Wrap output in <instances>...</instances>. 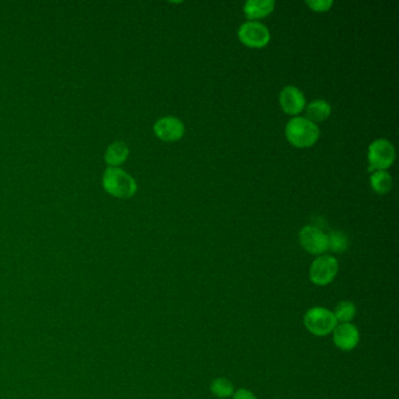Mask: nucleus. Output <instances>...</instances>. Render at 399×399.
<instances>
[{"label": "nucleus", "instance_id": "39448f33", "mask_svg": "<svg viewBox=\"0 0 399 399\" xmlns=\"http://www.w3.org/2000/svg\"><path fill=\"white\" fill-rule=\"evenodd\" d=\"M339 273V261L331 255H320L311 262L309 278L316 286H326Z\"/></svg>", "mask_w": 399, "mask_h": 399}, {"label": "nucleus", "instance_id": "9d476101", "mask_svg": "<svg viewBox=\"0 0 399 399\" xmlns=\"http://www.w3.org/2000/svg\"><path fill=\"white\" fill-rule=\"evenodd\" d=\"M280 105L285 113L298 115L306 107V97L298 87L287 86L280 93Z\"/></svg>", "mask_w": 399, "mask_h": 399}, {"label": "nucleus", "instance_id": "f03ea898", "mask_svg": "<svg viewBox=\"0 0 399 399\" xmlns=\"http://www.w3.org/2000/svg\"><path fill=\"white\" fill-rule=\"evenodd\" d=\"M286 138L298 148H308L319 140L320 128L307 117L296 116L287 123Z\"/></svg>", "mask_w": 399, "mask_h": 399}, {"label": "nucleus", "instance_id": "ddd939ff", "mask_svg": "<svg viewBox=\"0 0 399 399\" xmlns=\"http://www.w3.org/2000/svg\"><path fill=\"white\" fill-rule=\"evenodd\" d=\"M306 113L311 122H322L331 116V105L326 100H315L307 105Z\"/></svg>", "mask_w": 399, "mask_h": 399}, {"label": "nucleus", "instance_id": "4468645a", "mask_svg": "<svg viewBox=\"0 0 399 399\" xmlns=\"http://www.w3.org/2000/svg\"><path fill=\"white\" fill-rule=\"evenodd\" d=\"M371 188L378 194H385L391 190L392 177L387 170L374 171L370 178Z\"/></svg>", "mask_w": 399, "mask_h": 399}, {"label": "nucleus", "instance_id": "0eeeda50", "mask_svg": "<svg viewBox=\"0 0 399 399\" xmlns=\"http://www.w3.org/2000/svg\"><path fill=\"white\" fill-rule=\"evenodd\" d=\"M300 242L307 252L314 255H320L328 250V235L316 226H305L300 231Z\"/></svg>", "mask_w": 399, "mask_h": 399}, {"label": "nucleus", "instance_id": "423d86ee", "mask_svg": "<svg viewBox=\"0 0 399 399\" xmlns=\"http://www.w3.org/2000/svg\"><path fill=\"white\" fill-rule=\"evenodd\" d=\"M238 36L242 44L252 49H261L270 40V29L260 21H248L239 27Z\"/></svg>", "mask_w": 399, "mask_h": 399}, {"label": "nucleus", "instance_id": "f3484780", "mask_svg": "<svg viewBox=\"0 0 399 399\" xmlns=\"http://www.w3.org/2000/svg\"><path fill=\"white\" fill-rule=\"evenodd\" d=\"M210 389L211 392L214 396H217L218 398H227V397L233 395L234 391L233 384L224 377L214 379V382L211 383Z\"/></svg>", "mask_w": 399, "mask_h": 399}, {"label": "nucleus", "instance_id": "7ed1b4c3", "mask_svg": "<svg viewBox=\"0 0 399 399\" xmlns=\"http://www.w3.org/2000/svg\"><path fill=\"white\" fill-rule=\"evenodd\" d=\"M303 323L308 331L315 336H326L333 333L337 326L333 311L323 307L311 308L305 314Z\"/></svg>", "mask_w": 399, "mask_h": 399}, {"label": "nucleus", "instance_id": "f8f14e48", "mask_svg": "<svg viewBox=\"0 0 399 399\" xmlns=\"http://www.w3.org/2000/svg\"><path fill=\"white\" fill-rule=\"evenodd\" d=\"M129 156V148L123 142H115L105 151V161L109 168H117L123 164Z\"/></svg>", "mask_w": 399, "mask_h": 399}, {"label": "nucleus", "instance_id": "9b49d317", "mask_svg": "<svg viewBox=\"0 0 399 399\" xmlns=\"http://www.w3.org/2000/svg\"><path fill=\"white\" fill-rule=\"evenodd\" d=\"M274 8V0H248L244 5V12L250 21H254L268 16Z\"/></svg>", "mask_w": 399, "mask_h": 399}, {"label": "nucleus", "instance_id": "2eb2a0df", "mask_svg": "<svg viewBox=\"0 0 399 399\" xmlns=\"http://www.w3.org/2000/svg\"><path fill=\"white\" fill-rule=\"evenodd\" d=\"M356 311H357V308L351 301H341L337 303L333 314L337 322L348 323L355 318Z\"/></svg>", "mask_w": 399, "mask_h": 399}, {"label": "nucleus", "instance_id": "6ab92c4d", "mask_svg": "<svg viewBox=\"0 0 399 399\" xmlns=\"http://www.w3.org/2000/svg\"><path fill=\"white\" fill-rule=\"evenodd\" d=\"M233 399H257V397L246 389H240L234 394Z\"/></svg>", "mask_w": 399, "mask_h": 399}, {"label": "nucleus", "instance_id": "dca6fc26", "mask_svg": "<svg viewBox=\"0 0 399 399\" xmlns=\"http://www.w3.org/2000/svg\"><path fill=\"white\" fill-rule=\"evenodd\" d=\"M348 247L349 239L343 232L334 231L328 235V250H333L335 253H342L348 250Z\"/></svg>", "mask_w": 399, "mask_h": 399}, {"label": "nucleus", "instance_id": "6e6552de", "mask_svg": "<svg viewBox=\"0 0 399 399\" xmlns=\"http://www.w3.org/2000/svg\"><path fill=\"white\" fill-rule=\"evenodd\" d=\"M153 131L162 141L176 142L184 136L185 127L177 117L166 116L155 123Z\"/></svg>", "mask_w": 399, "mask_h": 399}, {"label": "nucleus", "instance_id": "f257e3e1", "mask_svg": "<svg viewBox=\"0 0 399 399\" xmlns=\"http://www.w3.org/2000/svg\"><path fill=\"white\" fill-rule=\"evenodd\" d=\"M102 185L105 192L114 197L128 199L138 192V183L120 168H108L102 178Z\"/></svg>", "mask_w": 399, "mask_h": 399}, {"label": "nucleus", "instance_id": "a211bd4d", "mask_svg": "<svg viewBox=\"0 0 399 399\" xmlns=\"http://www.w3.org/2000/svg\"><path fill=\"white\" fill-rule=\"evenodd\" d=\"M306 4L316 12H326L333 6L334 1L333 0H309L306 1Z\"/></svg>", "mask_w": 399, "mask_h": 399}, {"label": "nucleus", "instance_id": "20e7f679", "mask_svg": "<svg viewBox=\"0 0 399 399\" xmlns=\"http://www.w3.org/2000/svg\"><path fill=\"white\" fill-rule=\"evenodd\" d=\"M396 158L395 146L387 138H378L369 145L368 161L369 171L387 170L394 164Z\"/></svg>", "mask_w": 399, "mask_h": 399}, {"label": "nucleus", "instance_id": "1a4fd4ad", "mask_svg": "<svg viewBox=\"0 0 399 399\" xmlns=\"http://www.w3.org/2000/svg\"><path fill=\"white\" fill-rule=\"evenodd\" d=\"M359 331L352 323H339L334 329V343L343 351H350L359 346Z\"/></svg>", "mask_w": 399, "mask_h": 399}]
</instances>
